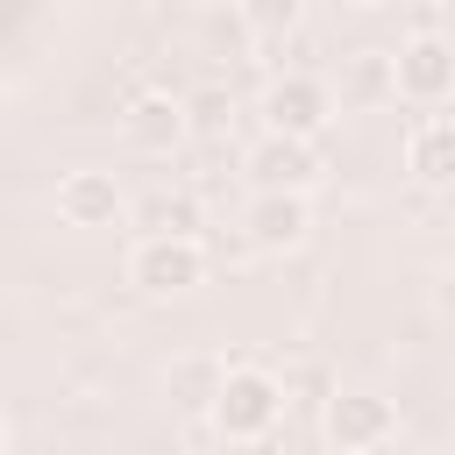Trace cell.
I'll list each match as a JSON object with an SVG mask.
<instances>
[{
	"mask_svg": "<svg viewBox=\"0 0 455 455\" xmlns=\"http://www.w3.org/2000/svg\"><path fill=\"white\" fill-rule=\"evenodd\" d=\"M206 419L220 427V441H263V434L284 419V384H277L270 370H256V363H235V370L220 377Z\"/></svg>",
	"mask_w": 455,
	"mask_h": 455,
	"instance_id": "obj_1",
	"label": "cell"
},
{
	"mask_svg": "<svg viewBox=\"0 0 455 455\" xmlns=\"http://www.w3.org/2000/svg\"><path fill=\"white\" fill-rule=\"evenodd\" d=\"M327 121H334V85H327V78H313V71H284V78L263 85V135L313 142Z\"/></svg>",
	"mask_w": 455,
	"mask_h": 455,
	"instance_id": "obj_2",
	"label": "cell"
},
{
	"mask_svg": "<svg viewBox=\"0 0 455 455\" xmlns=\"http://www.w3.org/2000/svg\"><path fill=\"white\" fill-rule=\"evenodd\" d=\"M128 277H135V291H149V299H185V291L206 284V249H199V235H192V242H178V235H142L135 256H128Z\"/></svg>",
	"mask_w": 455,
	"mask_h": 455,
	"instance_id": "obj_3",
	"label": "cell"
},
{
	"mask_svg": "<svg viewBox=\"0 0 455 455\" xmlns=\"http://www.w3.org/2000/svg\"><path fill=\"white\" fill-rule=\"evenodd\" d=\"M391 85L412 107H441L455 92V36H405L391 50Z\"/></svg>",
	"mask_w": 455,
	"mask_h": 455,
	"instance_id": "obj_4",
	"label": "cell"
},
{
	"mask_svg": "<svg viewBox=\"0 0 455 455\" xmlns=\"http://www.w3.org/2000/svg\"><path fill=\"white\" fill-rule=\"evenodd\" d=\"M320 427H327V441H334L341 455H370V448H384V441L398 434V412H391V398H377V391H334L327 412H320Z\"/></svg>",
	"mask_w": 455,
	"mask_h": 455,
	"instance_id": "obj_5",
	"label": "cell"
},
{
	"mask_svg": "<svg viewBox=\"0 0 455 455\" xmlns=\"http://www.w3.org/2000/svg\"><path fill=\"white\" fill-rule=\"evenodd\" d=\"M320 149L313 142H291V135H263L256 149H249V178H256V192H313L320 185Z\"/></svg>",
	"mask_w": 455,
	"mask_h": 455,
	"instance_id": "obj_6",
	"label": "cell"
},
{
	"mask_svg": "<svg viewBox=\"0 0 455 455\" xmlns=\"http://www.w3.org/2000/svg\"><path fill=\"white\" fill-rule=\"evenodd\" d=\"M242 228H249V249L284 256V249H299V242L313 235V206H306L299 192H256L249 213H242Z\"/></svg>",
	"mask_w": 455,
	"mask_h": 455,
	"instance_id": "obj_7",
	"label": "cell"
},
{
	"mask_svg": "<svg viewBox=\"0 0 455 455\" xmlns=\"http://www.w3.org/2000/svg\"><path fill=\"white\" fill-rule=\"evenodd\" d=\"M121 135L142 149V156H171L185 142V100L178 92H135L128 114H121Z\"/></svg>",
	"mask_w": 455,
	"mask_h": 455,
	"instance_id": "obj_8",
	"label": "cell"
},
{
	"mask_svg": "<svg viewBox=\"0 0 455 455\" xmlns=\"http://www.w3.org/2000/svg\"><path fill=\"white\" fill-rule=\"evenodd\" d=\"M57 213L71 228H114L121 220V185L114 171H64L57 178Z\"/></svg>",
	"mask_w": 455,
	"mask_h": 455,
	"instance_id": "obj_9",
	"label": "cell"
},
{
	"mask_svg": "<svg viewBox=\"0 0 455 455\" xmlns=\"http://www.w3.org/2000/svg\"><path fill=\"white\" fill-rule=\"evenodd\" d=\"M405 171H412L419 185H434V192L455 185V114L412 121V135H405Z\"/></svg>",
	"mask_w": 455,
	"mask_h": 455,
	"instance_id": "obj_10",
	"label": "cell"
},
{
	"mask_svg": "<svg viewBox=\"0 0 455 455\" xmlns=\"http://www.w3.org/2000/svg\"><path fill=\"white\" fill-rule=\"evenodd\" d=\"M334 85H341V100H348V107H377V100H398V85H391V50H348Z\"/></svg>",
	"mask_w": 455,
	"mask_h": 455,
	"instance_id": "obj_11",
	"label": "cell"
},
{
	"mask_svg": "<svg viewBox=\"0 0 455 455\" xmlns=\"http://www.w3.org/2000/svg\"><path fill=\"white\" fill-rule=\"evenodd\" d=\"M220 377H228V363H213V355H185V363H171L164 391H171V405H185V412H213Z\"/></svg>",
	"mask_w": 455,
	"mask_h": 455,
	"instance_id": "obj_12",
	"label": "cell"
},
{
	"mask_svg": "<svg viewBox=\"0 0 455 455\" xmlns=\"http://www.w3.org/2000/svg\"><path fill=\"white\" fill-rule=\"evenodd\" d=\"M142 228H149V235H178V242H192V228H199V199H192V192H149V199H142Z\"/></svg>",
	"mask_w": 455,
	"mask_h": 455,
	"instance_id": "obj_13",
	"label": "cell"
},
{
	"mask_svg": "<svg viewBox=\"0 0 455 455\" xmlns=\"http://www.w3.org/2000/svg\"><path fill=\"white\" fill-rule=\"evenodd\" d=\"M235 14H242V28H249V43H277V36H291V28L306 21L299 0H242Z\"/></svg>",
	"mask_w": 455,
	"mask_h": 455,
	"instance_id": "obj_14",
	"label": "cell"
},
{
	"mask_svg": "<svg viewBox=\"0 0 455 455\" xmlns=\"http://www.w3.org/2000/svg\"><path fill=\"white\" fill-rule=\"evenodd\" d=\"M228 121H235L228 85H199V92H185V135H228Z\"/></svg>",
	"mask_w": 455,
	"mask_h": 455,
	"instance_id": "obj_15",
	"label": "cell"
},
{
	"mask_svg": "<svg viewBox=\"0 0 455 455\" xmlns=\"http://www.w3.org/2000/svg\"><path fill=\"white\" fill-rule=\"evenodd\" d=\"M199 36H206V50H249V28H242V14L228 7H213V14H199Z\"/></svg>",
	"mask_w": 455,
	"mask_h": 455,
	"instance_id": "obj_16",
	"label": "cell"
},
{
	"mask_svg": "<svg viewBox=\"0 0 455 455\" xmlns=\"http://www.w3.org/2000/svg\"><path fill=\"white\" fill-rule=\"evenodd\" d=\"M434 306H441V320H448V327H455V270H448V277H441V291H434Z\"/></svg>",
	"mask_w": 455,
	"mask_h": 455,
	"instance_id": "obj_17",
	"label": "cell"
},
{
	"mask_svg": "<svg viewBox=\"0 0 455 455\" xmlns=\"http://www.w3.org/2000/svg\"><path fill=\"white\" fill-rule=\"evenodd\" d=\"M0 455H7V419H0Z\"/></svg>",
	"mask_w": 455,
	"mask_h": 455,
	"instance_id": "obj_18",
	"label": "cell"
}]
</instances>
